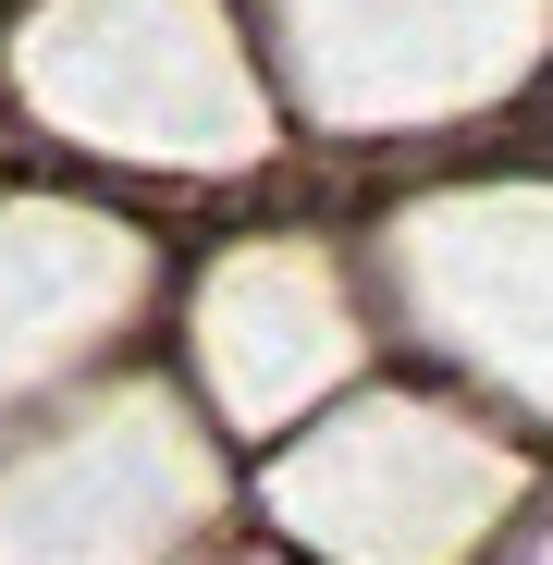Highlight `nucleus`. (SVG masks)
<instances>
[]
</instances>
